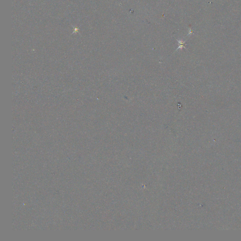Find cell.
I'll return each instance as SVG.
<instances>
[{
  "mask_svg": "<svg viewBox=\"0 0 241 241\" xmlns=\"http://www.w3.org/2000/svg\"><path fill=\"white\" fill-rule=\"evenodd\" d=\"M179 43H180V46H179V48L177 49H182L183 48H184V46H185V42H180V41H179Z\"/></svg>",
  "mask_w": 241,
  "mask_h": 241,
  "instance_id": "cell-1",
  "label": "cell"
}]
</instances>
